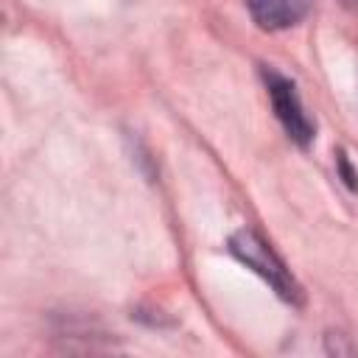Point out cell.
Wrapping results in <instances>:
<instances>
[{
  "mask_svg": "<svg viewBox=\"0 0 358 358\" xmlns=\"http://www.w3.org/2000/svg\"><path fill=\"white\" fill-rule=\"evenodd\" d=\"M263 81H266V90H268V98H271V106H274L280 126L285 129V134L296 145L305 148L313 140V123H310V117L299 101L294 81L280 76L277 70H263Z\"/></svg>",
  "mask_w": 358,
  "mask_h": 358,
  "instance_id": "cell-2",
  "label": "cell"
},
{
  "mask_svg": "<svg viewBox=\"0 0 358 358\" xmlns=\"http://www.w3.org/2000/svg\"><path fill=\"white\" fill-rule=\"evenodd\" d=\"M336 162H338V171H341L344 182H347V187H350V190H355V187H358V182H355V179H358V173L350 168V162H347V154H344V151H338Z\"/></svg>",
  "mask_w": 358,
  "mask_h": 358,
  "instance_id": "cell-4",
  "label": "cell"
},
{
  "mask_svg": "<svg viewBox=\"0 0 358 358\" xmlns=\"http://www.w3.org/2000/svg\"><path fill=\"white\" fill-rule=\"evenodd\" d=\"M229 252L252 268L263 282L271 285V291L288 302V305H302V288L294 280V274L285 268V263L277 257V252L255 232V229H238L229 235Z\"/></svg>",
  "mask_w": 358,
  "mask_h": 358,
  "instance_id": "cell-1",
  "label": "cell"
},
{
  "mask_svg": "<svg viewBox=\"0 0 358 358\" xmlns=\"http://www.w3.org/2000/svg\"><path fill=\"white\" fill-rule=\"evenodd\" d=\"M341 3H344L350 11H358V0H341Z\"/></svg>",
  "mask_w": 358,
  "mask_h": 358,
  "instance_id": "cell-5",
  "label": "cell"
},
{
  "mask_svg": "<svg viewBox=\"0 0 358 358\" xmlns=\"http://www.w3.org/2000/svg\"><path fill=\"white\" fill-rule=\"evenodd\" d=\"M313 0H246V8L252 20L263 31H282L296 25L308 11Z\"/></svg>",
  "mask_w": 358,
  "mask_h": 358,
  "instance_id": "cell-3",
  "label": "cell"
}]
</instances>
